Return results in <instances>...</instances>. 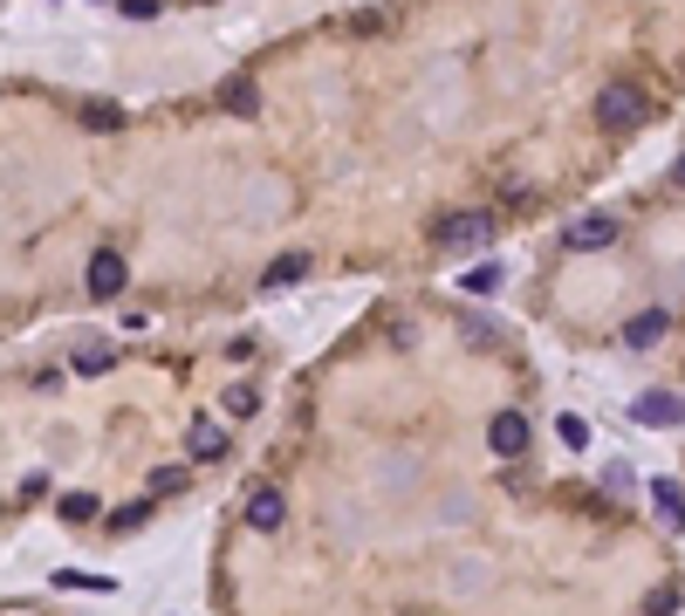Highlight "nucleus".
<instances>
[{
	"instance_id": "f257e3e1",
	"label": "nucleus",
	"mask_w": 685,
	"mask_h": 616,
	"mask_svg": "<svg viewBox=\"0 0 685 616\" xmlns=\"http://www.w3.org/2000/svg\"><path fill=\"white\" fill-rule=\"evenodd\" d=\"M597 123L603 131H638L645 123V90L638 83H603L597 90Z\"/></svg>"
},
{
	"instance_id": "f03ea898",
	"label": "nucleus",
	"mask_w": 685,
	"mask_h": 616,
	"mask_svg": "<svg viewBox=\"0 0 685 616\" xmlns=\"http://www.w3.org/2000/svg\"><path fill=\"white\" fill-rule=\"evenodd\" d=\"M433 240L439 247H487L494 240V213H446L433 226Z\"/></svg>"
},
{
	"instance_id": "7ed1b4c3",
	"label": "nucleus",
	"mask_w": 685,
	"mask_h": 616,
	"mask_svg": "<svg viewBox=\"0 0 685 616\" xmlns=\"http://www.w3.org/2000/svg\"><path fill=\"white\" fill-rule=\"evenodd\" d=\"M123 281H131L123 253H117V247H96V253H90V295H96V301H117Z\"/></svg>"
},
{
	"instance_id": "20e7f679",
	"label": "nucleus",
	"mask_w": 685,
	"mask_h": 616,
	"mask_svg": "<svg viewBox=\"0 0 685 616\" xmlns=\"http://www.w3.org/2000/svg\"><path fill=\"white\" fill-rule=\"evenodd\" d=\"M563 240H569V253H603V247H617V220L611 213H582L576 226H563Z\"/></svg>"
},
{
	"instance_id": "39448f33",
	"label": "nucleus",
	"mask_w": 685,
	"mask_h": 616,
	"mask_svg": "<svg viewBox=\"0 0 685 616\" xmlns=\"http://www.w3.org/2000/svg\"><path fill=\"white\" fill-rule=\"evenodd\" d=\"M630 425L672 431V425H685V398H678V391H651V398H638V404H630Z\"/></svg>"
},
{
	"instance_id": "423d86ee",
	"label": "nucleus",
	"mask_w": 685,
	"mask_h": 616,
	"mask_svg": "<svg viewBox=\"0 0 685 616\" xmlns=\"http://www.w3.org/2000/svg\"><path fill=\"white\" fill-rule=\"evenodd\" d=\"M282 521H288L282 486H253V494H247V528H253V534H274Z\"/></svg>"
},
{
	"instance_id": "0eeeda50",
	"label": "nucleus",
	"mask_w": 685,
	"mask_h": 616,
	"mask_svg": "<svg viewBox=\"0 0 685 616\" xmlns=\"http://www.w3.org/2000/svg\"><path fill=\"white\" fill-rule=\"evenodd\" d=\"M487 446H494V459H521L528 452V418H521V411H494Z\"/></svg>"
},
{
	"instance_id": "6e6552de",
	"label": "nucleus",
	"mask_w": 685,
	"mask_h": 616,
	"mask_svg": "<svg viewBox=\"0 0 685 616\" xmlns=\"http://www.w3.org/2000/svg\"><path fill=\"white\" fill-rule=\"evenodd\" d=\"M665 336H672V316H665V308H645V316L624 322V343H630V350H658Z\"/></svg>"
},
{
	"instance_id": "1a4fd4ad",
	"label": "nucleus",
	"mask_w": 685,
	"mask_h": 616,
	"mask_svg": "<svg viewBox=\"0 0 685 616\" xmlns=\"http://www.w3.org/2000/svg\"><path fill=\"white\" fill-rule=\"evenodd\" d=\"M213 103L226 117H253V110H261V90H253V75H226V83L213 90Z\"/></svg>"
},
{
	"instance_id": "9d476101",
	"label": "nucleus",
	"mask_w": 685,
	"mask_h": 616,
	"mask_svg": "<svg viewBox=\"0 0 685 616\" xmlns=\"http://www.w3.org/2000/svg\"><path fill=\"white\" fill-rule=\"evenodd\" d=\"M186 452L199 459V466H213V459H226V431H220L213 418H199V425L186 431Z\"/></svg>"
},
{
	"instance_id": "9b49d317",
	"label": "nucleus",
	"mask_w": 685,
	"mask_h": 616,
	"mask_svg": "<svg viewBox=\"0 0 685 616\" xmlns=\"http://www.w3.org/2000/svg\"><path fill=\"white\" fill-rule=\"evenodd\" d=\"M651 500H658V521L678 534V528H685V494H678V479H651Z\"/></svg>"
},
{
	"instance_id": "f8f14e48",
	"label": "nucleus",
	"mask_w": 685,
	"mask_h": 616,
	"mask_svg": "<svg viewBox=\"0 0 685 616\" xmlns=\"http://www.w3.org/2000/svg\"><path fill=\"white\" fill-rule=\"evenodd\" d=\"M56 513H62L69 528H90V521H104V507H96V494H62V507H56Z\"/></svg>"
},
{
	"instance_id": "ddd939ff",
	"label": "nucleus",
	"mask_w": 685,
	"mask_h": 616,
	"mask_svg": "<svg viewBox=\"0 0 685 616\" xmlns=\"http://www.w3.org/2000/svg\"><path fill=\"white\" fill-rule=\"evenodd\" d=\"M83 123L110 138V131H123V110H117V103H104V96H90V103H83Z\"/></svg>"
},
{
	"instance_id": "4468645a",
	"label": "nucleus",
	"mask_w": 685,
	"mask_h": 616,
	"mask_svg": "<svg viewBox=\"0 0 685 616\" xmlns=\"http://www.w3.org/2000/svg\"><path fill=\"white\" fill-rule=\"evenodd\" d=\"M302 274H309V253H282V261L261 274V288H288V281H302Z\"/></svg>"
},
{
	"instance_id": "2eb2a0df",
	"label": "nucleus",
	"mask_w": 685,
	"mask_h": 616,
	"mask_svg": "<svg viewBox=\"0 0 685 616\" xmlns=\"http://www.w3.org/2000/svg\"><path fill=\"white\" fill-rule=\"evenodd\" d=\"M220 411L226 418H253V411H261V391H253V383H234V391L220 398Z\"/></svg>"
},
{
	"instance_id": "dca6fc26",
	"label": "nucleus",
	"mask_w": 685,
	"mask_h": 616,
	"mask_svg": "<svg viewBox=\"0 0 685 616\" xmlns=\"http://www.w3.org/2000/svg\"><path fill=\"white\" fill-rule=\"evenodd\" d=\"M460 288H466V295H494V288H500V268H494V261L466 268V281H460Z\"/></svg>"
},
{
	"instance_id": "f3484780",
	"label": "nucleus",
	"mask_w": 685,
	"mask_h": 616,
	"mask_svg": "<svg viewBox=\"0 0 685 616\" xmlns=\"http://www.w3.org/2000/svg\"><path fill=\"white\" fill-rule=\"evenodd\" d=\"M110 370V350H75V377H104Z\"/></svg>"
},
{
	"instance_id": "a211bd4d",
	"label": "nucleus",
	"mask_w": 685,
	"mask_h": 616,
	"mask_svg": "<svg viewBox=\"0 0 685 616\" xmlns=\"http://www.w3.org/2000/svg\"><path fill=\"white\" fill-rule=\"evenodd\" d=\"M56 589H96V596H104V576H83V569H56Z\"/></svg>"
},
{
	"instance_id": "6ab92c4d",
	"label": "nucleus",
	"mask_w": 685,
	"mask_h": 616,
	"mask_svg": "<svg viewBox=\"0 0 685 616\" xmlns=\"http://www.w3.org/2000/svg\"><path fill=\"white\" fill-rule=\"evenodd\" d=\"M144 486H151V494H179V486H186V466H158Z\"/></svg>"
},
{
	"instance_id": "aec40b11",
	"label": "nucleus",
	"mask_w": 685,
	"mask_h": 616,
	"mask_svg": "<svg viewBox=\"0 0 685 616\" xmlns=\"http://www.w3.org/2000/svg\"><path fill=\"white\" fill-rule=\"evenodd\" d=\"M555 431H563V446H590V425H582L576 411H563V418H555Z\"/></svg>"
},
{
	"instance_id": "412c9836",
	"label": "nucleus",
	"mask_w": 685,
	"mask_h": 616,
	"mask_svg": "<svg viewBox=\"0 0 685 616\" xmlns=\"http://www.w3.org/2000/svg\"><path fill=\"white\" fill-rule=\"evenodd\" d=\"M117 8H123V14H131V21H158V14H165V8H158V0H117Z\"/></svg>"
},
{
	"instance_id": "4be33fe9",
	"label": "nucleus",
	"mask_w": 685,
	"mask_h": 616,
	"mask_svg": "<svg viewBox=\"0 0 685 616\" xmlns=\"http://www.w3.org/2000/svg\"><path fill=\"white\" fill-rule=\"evenodd\" d=\"M138 521H144V500H138V507H117V513H110V528H117V534H131Z\"/></svg>"
},
{
	"instance_id": "5701e85b",
	"label": "nucleus",
	"mask_w": 685,
	"mask_h": 616,
	"mask_svg": "<svg viewBox=\"0 0 685 616\" xmlns=\"http://www.w3.org/2000/svg\"><path fill=\"white\" fill-rule=\"evenodd\" d=\"M672 186L685 192V151H678V158H672Z\"/></svg>"
}]
</instances>
